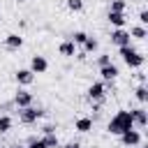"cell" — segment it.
Segmentation results:
<instances>
[{
    "label": "cell",
    "instance_id": "1",
    "mask_svg": "<svg viewBox=\"0 0 148 148\" xmlns=\"http://www.w3.org/2000/svg\"><path fill=\"white\" fill-rule=\"evenodd\" d=\"M132 127H134V123H132V113H130L127 109H120V111H116V116L109 120L106 132L120 136L123 132H127V130H132Z\"/></svg>",
    "mask_w": 148,
    "mask_h": 148
},
{
    "label": "cell",
    "instance_id": "2",
    "mask_svg": "<svg viewBox=\"0 0 148 148\" xmlns=\"http://www.w3.org/2000/svg\"><path fill=\"white\" fill-rule=\"evenodd\" d=\"M118 51H120V56H123V62H125L127 67H132V69H139V67L143 65V60H146L143 53H139L132 44H130V46H120Z\"/></svg>",
    "mask_w": 148,
    "mask_h": 148
},
{
    "label": "cell",
    "instance_id": "3",
    "mask_svg": "<svg viewBox=\"0 0 148 148\" xmlns=\"http://www.w3.org/2000/svg\"><path fill=\"white\" fill-rule=\"evenodd\" d=\"M104 97H106V83H104V81H97V83H92V86L88 88V99L92 102L95 109H99V106L104 104Z\"/></svg>",
    "mask_w": 148,
    "mask_h": 148
},
{
    "label": "cell",
    "instance_id": "4",
    "mask_svg": "<svg viewBox=\"0 0 148 148\" xmlns=\"http://www.w3.org/2000/svg\"><path fill=\"white\" fill-rule=\"evenodd\" d=\"M42 116H44V111H42V109H35L32 104L18 109V120H21L23 125H32V123H37Z\"/></svg>",
    "mask_w": 148,
    "mask_h": 148
},
{
    "label": "cell",
    "instance_id": "5",
    "mask_svg": "<svg viewBox=\"0 0 148 148\" xmlns=\"http://www.w3.org/2000/svg\"><path fill=\"white\" fill-rule=\"evenodd\" d=\"M111 44H116L118 49L120 46H130L132 44V37H130V32L125 28H116V30H111Z\"/></svg>",
    "mask_w": 148,
    "mask_h": 148
},
{
    "label": "cell",
    "instance_id": "6",
    "mask_svg": "<svg viewBox=\"0 0 148 148\" xmlns=\"http://www.w3.org/2000/svg\"><path fill=\"white\" fill-rule=\"evenodd\" d=\"M141 141H143V139H141V132H139V130H134V127L120 134V143H123V146H127V148H132V146H141Z\"/></svg>",
    "mask_w": 148,
    "mask_h": 148
},
{
    "label": "cell",
    "instance_id": "7",
    "mask_svg": "<svg viewBox=\"0 0 148 148\" xmlns=\"http://www.w3.org/2000/svg\"><path fill=\"white\" fill-rule=\"evenodd\" d=\"M14 104H16L18 109L30 106V104H32V92H28L25 88H18V90H16V95H14Z\"/></svg>",
    "mask_w": 148,
    "mask_h": 148
},
{
    "label": "cell",
    "instance_id": "8",
    "mask_svg": "<svg viewBox=\"0 0 148 148\" xmlns=\"http://www.w3.org/2000/svg\"><path fill=\"white\" fill-rule=\"evenodd\" d=\"M130 113H132V123H134V127H146V125H148V113H146L143 106H139V109H130Z\"/></svg>",
    "mask_w": 148,
    "mask_h": 148
},
{
    "label": "cell",
    "instance_id": "9",
    "mask_svg": "<svg viewBox=\"0 0 148 148\" xmlns=\"http://www.w3.org/2000/svg\"><path fill=\"white\" fill-rule=\"evenodd\" d=\"M46 69H49L46 58H44V56H32V60H30V72H32V74H44Z\"/></svg>",
    "mask_w": 148,
    "mask_h": 148
},
{
    "label": "cell",
    "instance_id": "10",
    "mask_svg": "<svg viewBox=\"0 0 148 148\" xmlns=\"http://www.w3.org/2000/svg\"><path fill=\"white\" fill-rule=\"evenodd\" d=\"M99 74H102V79H104V83H109V81H113V79L118 76V67H116L113 62H109V65H104V67H99Z\"/></svg>",
    "mask_w": 148,
    "mask_h": 148
},
{
    "label": "cell",
    "instance_id": "11",
    "mask_svg": "<svg viewBox=\"0 0 148 148\" xmlns=\"http://www.w3.org/2000/svg\"><path fill=\"white\" fill-rule=\"evenodd\" d=\"M14 79H16L18 86H30V83L35 81V74H32L30 69H18V72L14 74Z\"/></svg>",
    "mask_w": 148,
    "mask_h": 148
},
{
    "label": "cell",
    "instance_id": "12",
    "mask_svg": "<svg viewBox=\"0 0 148 148\" xmlns=\"http://www.w3.org/2000/svg\"><path fill=\"white\" fill-rule=\"evenodd\" d=\"M5 46H7L9 51H16V49H21V46H23V37H21V35H16V32H12V35H7V37H5Z\"/></svg>",
    "mask_w": 148,
    "mask_h": 148
},
{
    "label": "cell",
    "instance_id": "13",
    "mask_svg": "<svg viewBox=\"0 0 148 148\" xmlns=\"http://www.w3.org/2000/svg\"><path fill=\"white\" fill-rule=\"evenodd\" d=\"M58 51H60V56H65V58H72V56H76V44H74L72 39H65V42L58 46Z\"/></svg>",
    "mask_w": 148,
    "mask_h": 148
},
{
    "label": "cell",
    "instance_id": "14",
    "mask_svg": "<svg viewBox=\"0 0 148 148\" xmlns=\"http://www.w3.org/2000/svg\"><path fill=\"white\" fill-rule=\"evenodd\" d=\"M74 130H76V132H83V134L90 132V130H92V118H86V116H83V118H76Z\"/></svg>",
    "mask_w": 148,
    "mask_h": 148
},
{
    "label": "cell",
    "instance_id": "15",
    "mask_svg": "<svg viewBox=\"0 0 148 148\" xmlns=\"http://www.w3.org/2000/svg\"><path fill=\"white\" fill-rule=\"evenodd\" d=\"M125 14H120V12H109V23L111 25H116V28H125Z\"/></svg>",
    "mask_w": 148,
    "mask_h": 148
},
{
    "label": "cell",
    "instance_id": "16",
    "mask_svg": "<svg viewBox=\"0 0 148 148\" xmlns=\"http://www.w3.org/2000/svg\"><path fill=\"white\" fill-rule=\"evenodd\" d=\"M127 32H130V37H134V39H146V37H148L146 25H134V28H130Z\"/></svg>",
    "mask_w": 148,
    "mask_h": 148
},
{
    "label": "cell",
    "instance_id": "17",
    "mask_svg": "<svg viewBox=\"0 0 148 148\" xmlns=\"http://www.w3.org/2000/svg\"><path fill=\"white\" fill-rule=\"evenodd\" d=\"M81 46H83V53H95V51H97V46H99V42H97L95 37H90V35H88V37H86V42H83Z\"/></svg>",
    "mask_w": 148,
    "mask_h": 148
},
{
    "label": "cell",
    "instance_id": "18",
    "mask_svg": "<svg viewBox=\"0 0 148 148\" xmlns=\"http://www.w3.org/2000/svg\"><path fill=\"white\" fill-rule=\"evenodd\" d=\"M42 141L46 143V148H60V141H58L56 132H51V134H44V136H42Z\"/></svg>",
    "mask_w": 148,
    "mask_h": 148
},
{
    "label": "cell",
    "instance_id": "19",
    "mask_svg": "<svg viewBox=\"0 0 148 148\" xmlns=\"http://www.w3.org/2000/svg\"><path fill=\"white\" fill-rule=\"evenodd\" d=\"M134 97H136L141 104L148 99V90H146V86H143V83H141V86H136V90H134Z\"/></svg>",
    "mask_w": 148,
    "mask_h": 148
},
{
    "label": "cell",
    "instance_id": "20",
    "mask_svg": "<svg viewBox=\"0 0 148 148\" xmlns=\"http://www.w3.org/2000/svg\"><path fill=\"white\" fill-rule=\"evenodd\" d=\"M125 7H127V0H111V9H109V12H120V14H125Z\"/></svg>",
    "mask_w": 148,
    "mask_h": 148
},
{
    "label": "cell",
    "instance_id": "21",
    "mask_svg": "<svg viewBox=\"0 0 148 148\" xmlns=\"http://www.w3.org/2000/svg\"><path fill=\"white\" fill-rule=\"evenodd\" d=\"M12 125H14V123H12V118H9V116H0V134L9 132V130H12Z\"/></svg>",
    "mask_w": 148,
    "mask_h": 148
},
{
    "label": "cell",
    "instance_id": "22",
    "mask_svg": "<svg viewBox=\"0 0 148 148\" xmlns=\"http://www.w3.org/2000/svg\"><path fill=\"white\" fill-rule=\"evenodd\" d=\"M86 37H88V35H86V32H83V30H79V32H74V35H72V37H69V39H72V42H74V44H76V46H81V44H83V42H86Z\"/></svg>",
    "mask_w": 148,
    "mask_h": 148
},
{
    "label": "cell",
    "instance_id": "23",
    "mask_svg": "<svg viewBox=\"0 0 148 148\" xmlns=\"http://www.w3.org/2000/svg\"><path fill=\"white\" fill-rule=\"evenodd\" d=\"M67 9L69 12H81L83 9V0H67Z\"/></svg>",
    "mask_w": 148,
    "mask_h": 148
},
{
    "label": "cell",
    "instance_id": "24",
    "mask_svg": "<svg viewBox=\"0 0 148 148\" xmlns=\"http://www.w3.org/2000/svg\"><path fill=\"white\" fill-rule=\"evenodd\" d=\"M25 148H46V143L42 141V139H37V136H30L28 139V146Z\"/></svg>",
    "mask_w": 148,
    "mask_h": 148
},
{
    "label": "cell",
    "instance_id": "25",
    "mask_svg": "<svg viewBox=\"0 0 148 148\" xmlns=\"http://www.w3.org/2000/svg\"><path fill=\"white\" fill-rule=\"evenodd\" d=\"M109 62H111V56H109V53L97 56V65H99V67H104V65H109Z\"/></svg>",
    "mask_w": 148,
    "mask_h": 148
},
{
    "label": "cell",
    "instance_id": "26",
    "mask_svg": "<svg viewBox=\"0 0 148 148\" xmlns=\"http://www.w3.org/2000/svg\"><path fill=\"white\" fill-rule=\"evenodd\" d=\"M139 25H148V12L146 9L139 12Z\"/></svg>",
    "mask_w": 148,
    "mask_h": 148
},
{
    "label": "cell",
    "instance_id": "27",
    "mask_svg": "<svg viewBox=\"0 0 148 148\" xmlns=\"http://www.w3.org/2000/svg\"><path fill=\"white\" fill-rule=\"evenodd\" d=\"M62 148H81V143H79V141H69V143H65Z\"/></svg>",
    "mask_w": 148,
    "mask_h": 148
},
{
    "label": "cell",
    "instance_id": "28",
    "mask_svg": "<svg viewBox=\"0 0 148 148\" xmlns=\"http://www.w3.org/2000/svg\"><path fill=\"white\" fill-rule=\"evenodd\" d=\"M51 132H56V127L53 125H44V134H51Z\"/></svg>",
    "mask_w": 148,
    "mask_h": 148
},
{
    "label": "cell",
    "instance_id": "29",
    "mask_svg": "<svg viewBox=\"0 0 148 148\" xmlns=\"http://www.w3.org/2000/svg\"><path fill=\"white\" fill-rule=\"evenodd\" d=\"M7 148H25V146H7Z\"/></svg>",
    "mask_w": 148,
    "mask_h": 148
},
{
    "label": "cell",
    "instance_id": "30",
    "mask_svg": "<svg viewBox=\"0 0 148 148\" xmlns=\"http://www.w3.org/2000/svg\"><path fill=\"white\" fill-rule=\"evenodd\" d=\"M16 2H28V0H16Z\"/></svg>",
    "mask_w": 148,
    "mask_h": 148
},
{
    "label": "cell",
    "instance_id": "31",
    "mask_svg": "<svg viewBox=\"0 0 148 148\" xmlns=\"http://www.w3.org/2000/svg\"><path fill=\"white\" fill-rule=\"evenodd\" d=\"M0 18H2V14H0Z\"/></svg>",
    "mask_w": 148,
    "mask_h": 148
}]
</instances>
